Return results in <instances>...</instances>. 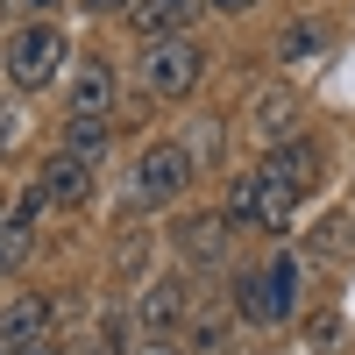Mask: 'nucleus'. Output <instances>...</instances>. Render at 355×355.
<instances>
[{
  "mask_svg": "<svg viewBox=\"0 0 355 355\" xmlns=\"http://www.w3.org/2000/svg\"><path fill=\"white\" fill-rule=\"evenodd\" d=\"M291 214H299V192H291L284 178H270V171H256V214H249V227L284 234V227H291Z\"/></svg>",
  "mask_w": 355,
  "mask_h": 355,
  "instance_id": "8",
  "label": "nucleus"
},
{
  "mask_svg": "<svg viewBox=\"0 0 355 355\" xmlns=\"http://www.w3.org/2000/svg\"><path fill=\"white\" fill-rule=\"evenodd\" d=\"M0 214H8V185H0Z\"/></svg>",
  "mask_w": 355,
  "mask_h": 355,
  "instance_id": "27",
  "label": "nucleus"
},
{
  "mask_svg": "<svg viewBox=\"0 0 355 355\" xmlns=\"http://www.w3.org/2000/svg\"><path fill=\"white\" fill-rule=\"evenodd\" d=\"M85 15H114V8H128V0H78Z\"/></svg>",
  "mask_w": 355,
  "mask_h": 355,
  "instance_id": "21",
  "label": "nucleus"
},
{
  "mask_svg": "<svg viewBox=\"0 0 355 355\" xmlns=\"http://www.w3.org/2000/svg\"><path fill=\"white\" fill-rule=\"evenodd\" d=\"M199 71H206V50L185 36V28H178V36H157L142 50V85H150L157 100H185L199 85Z\"/></svg>",
  "mask_w": 355,
  "mask_h": 355,
  "instance_id": "2",
  "label": "nucleus"
},
{
  "mask_svg": "<svg viewBox=\"0 0 355 355\" xmlns=\"http://www.w3.org/2000/svg\"><path fill=\"white\" fill-rule=\"evenodd\" d=\"M21 263H28V227L15 214H0V277H15Z\"/></svg>",
  "mask_w": 355,
  "mask_h": 355,
  "instance_id": "14",
  "label": "nucleus"
},
{
  "mask_svg": "<svg viewBox=\"0 0 355 355\" xmlns=\"http://www.w3.org/2000/svg\"><path fill=\"white\" fill-rule=\"evenodd\" d=\"M50 334V299H36V291H21V299L0 313V355H21L28 341Z\"/></svg>",
  "mask_w": 355,
  "mask_h": 355,
  "instance_id": "5",
  "label": "nucleus"
},
{
  "mask_svg": "<svg viewBox=\"0 0 355 355\" xmlns=\"http://www.w3.org/2000/svg\"><path fill=\"white\" fill-rule=\"evenodd\" d=\"M43 214H50V192H43V185H28V192H21V206H15V220H21V227H36Z\"/></svg>",
  "mask_w": 355,
  "mask_h": 355,
  "instance_id": "20",
  "label": "nucleus"
},
{
  "mask_svg": "<svg viewBox=\"0 0 355 355\" xmlns=\"http://www.w3.org/2000/svg\"><path fill=\"white\" fill-rule=\"evenodd\" d=\"M192 8L199 0H128V28L157 43V36H178V28L192 21Z\"/></svg>",
  "mask_w": 355,
  "mask_h": 355,
  "instance_id": "7",
  "label": "nucleus"
},
{
  "mask_svg": "<svg viewBox=\"0 0 355 355\" xmlns=\"http://www.w3.org/2000/svg\"><path fill=\"white\" fill-rule=\"evenodd\" d=\"M8 8H21V15H50L57 0H8Z\"/></svg>",
  "mask_w": 355,
  "mask_h": 355,
  "instance_id": "23",
  "label": "nucleus"
},
{
  "mask_svg": "<svg viewBox=\"0 0 355 355\" xmlns=\"http://www.w3.org/2000/svg\"><path fill=\"white\" fill-rule=\"evenodd\" d=\"M206 8H220V15H249L256 0H206Z\"/></svg>",
  "mask_w": 355,
  "mask_h": 355,
  "instance_id": "22",
  "label": "nucleus"
},
{
  "mask_svg": "<svg viewBox=\"0 0 355 355\" xmlns=\"http://www.w3.org/2000/svg\"><path fill=\"white\" fill-rule=\"evenodd\" d=\"M150 355H178V348H164V341H157V348H150Z\"/></svg>",
  "mask_w": 355,
  "mask_h": 355,
  "instance_id": "26",
  "label": "nucleus"
},
{
  "mask_svg": "<svg viewBox=\"0 0 355 355\" xmlns=\"http://www.w3.org/2000/svg\"><path fill=\"white\" fill-rule=\"evenodd\" d=\"M0 142H15V114L8 107H0Z\"/></svg>",
  "mask_w": 355,
  "mask_h": 355,
  "instance_id": "25",
  "label": "nucleus"
},
{
  "mask_svg": "<svg viewBox=\"0 0 355 355\" xmlns=\"http://www.w3.org/2000/svg\"><path fill=\"white\" fill-rule=\"evenodd\" d=\"M114 107V64L107 57H85L71 71V114H107Z\"/></svg>",
  "mask_w": 355,
  "mask_h": 355,
  "instance_id": "10",
  "label": "nucleus"
},
{
  "mask_svg": "<svg viewBox=\"0 0 355 355\" xmlns=\"http://www.w3.org/2000/svg\"><path fill=\"white\" fill-rule=\"evenodd\" d=\"M64 150H71V157H107V114H71Z\"/></svg>",
  "mask_w": 355,
  "mask_h": 355,
  "instance_id": "13",
  "label": "nucleus"
},
{
  "mask_svg": "<svg viewBox=\"0 0 355 355\" xmlns=\"http://www.w3.org/2000/svg\"><path fill=\"white\" fill-rule=\"evenodd\" d=\"M178 249H185L192 263H220V256H227V220H220V214L178 220Z\"/></svg>",
  "mask_w": 355,
  "mask_h": 355,
  "instance_id": "12",
  "label": "nucleus"
},
{
  "mask_svg": "<svg viewBox=\"0 0 355 355\" xmlns=\"http://www.w3.org/2000/svg\"><path fill=\"white\" fill-rule=\"evenodd\" d=\"M263 171L284 178V185L306 199V192L320 185V142H284V150H270V164H263Z\"/></svg>",
  "mask_w": 355,
  "mask_h": 355,
  "instance_id": "9",
  "label": "nucleus"
},
{
  "mask_svg": "<svg viewBox=\"0 0 355 355\" xmlns=\"http://www.w3.org/2000/svg\"><path fill=\"white\" fill-rule=\"evenodd\" d=\"M64 57H71L64 28H57L50 15H36V21H21L15 36H8V78L21 85V93H43V85L64 71Z\"/></svg>",
  "mask_w": 355,
  "mask_h": 355,
  "instance_id": "1",
  "label": "nucleus"
},
{
  "mask_svg": "<svg viewBox=\"0 0 355 355\" xmlns=\"http://www.w3.org/2000/svg\"><path fill=\"white\" fill-rule=\"evenodd\" d=\"M100 355H128V320H121V313L100 320Z\"/></svg>",
  "mask_w": 355,
  "mask_h": 355,
  "instance_id": "19",
  "label": "nucleus"
},
{
  "mask_svg": "<svg viewBox=\"0 0 355 355\" xmlns=\"http://www.w3.org/2000/svg\"><path fill=\"white\" fill-rule=\"evenodd\" d=\"M249 214H256V171L227 185V220H249Z\"/></svg>",
  "mask_w": 355,
  "mask_h": 355,
  "instance_id": "18",
  "label": "nucleus"
},
{
  "mask_svg": "<svg viewBox=\"0 0 355 355\" xmlns=\"http://www.w3.org/2000/svg\"><path fill=\"white\" fill-rule=\"evenodd\" d=\"M277 50H284V57H313V50H320V21H291L284 36H277Z\"/></svg>",
  "mask_w": 355,
  "mask_h": 355,
  "instance_id": "15",
  "label": "nucleus"
},
{
  "mask_svg": "<svg viewBox=\"0 0 355 355\" xmlns=\"http://www.w3.org/2000/svg\"><path fill=\"white\" fill-rule=\"evenodd\" d=\"M21 355H64V348H57V341H50V334H43V341H28V348H21Z\"/></svg>",
  "mask_w": 355,
  "mask_h": 355,
  "instance_id": "24",
  "label": "nucleus"
},
{
  "mask_svg": "<svg viewBox=\"0 0 355 355\" xmlns=\"http://www.w3.org/2000/svg\"><path fill=\"white\" fill-rule=\"evenodd\" d=\"M242 313L256 320V327H277V320H291V313H299V263H291V256L256 263V270L242 277Z\"/></svg>",
  "mask_w": 355,
  "mask_h": 355,
  "instance_id": "3",
  "label": "nucleus"
},
{
  "mask_svg": "<svg viewBox=\"0 0 355 355\" xmlns=\"http://www.w3.org/2000/svg\"><path fill=\"white\" fill-rule=\"evenodd\" d=\"M185 178H192V150L185 142H150L142 164H135V199L142 206H171L185 192Z\"/></svg>",
  "mask_w": 355,
  "mask_h": 355,
  "instance_id": "4",
  "label": "nucleus"
},
{
  "mask_svg": "<svg viewBox=\"0 0 355 355\" xmlns=\"http://www.w3.org/2000/svg\"><path fill=\"white\" fill-rule=\"evenodd\" d=\"M178 320H185V284L178 277H157L150 284V299H142V334H178Z\"/></svg>",
  "mask_w": 355,
  "mask_h": 355,
  "instance_id": "11",
  "label": "nucleus"
},
{
  "mask_svg": "<svg viewBox=\"0 0 355 355\" xmlns=\"http://www.w3.org/2000/svg\"><path fill=\"white\" fill-rule=\"evenodd\" d=\"M220 341H227V313H206V320H192V348H199V355H214Z\"/></svg>",
  "mask_w": 355,
  "mask_h": 355,
  "instance_id": "16",
  "label": "nucleus"
},
{
  "mask_svg": "<svg viewBox=\"0 0 355 355\" xmlns=\"http://www.w3.org/2000/svg\"><path fill=\"white\" fill-rule=\"evenodd\" d=\"M256 121L270 128V135H284V128H291V100H284V93H263V100H256Z\"/></svg>",
  "mask_w": 355,
  "mask_h": 355,
  "instance_id": "17",
  "label": "nucleus"
},
{
  "mask_svg": "<svg viewBox=\"0 0 355 355\" xmlns=\"http://www.w3.org/2000/svg\"><path fill=\"white\" fill-rule=\"evenodd\" d=\"M36 185L50 192V206H85V199H93V171H85V157L57 150V157L43 164V178H36Z\"/></svg>",
  "mask_w": 355,
  "mask_h": 355,
  "instance_id": "6",
  "label": "nucleus"
}]
</instances>
